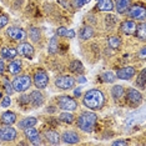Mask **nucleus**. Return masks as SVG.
I'll return each mask as SVG.
<instances>
[{
  "label": "nucleus",
  "mask_w": 146,
  "mask_h": 146,
  "mask_svg": "<svg viewBox=\"0 0 146 146\" xmlns=\"http://www.w3.org/2000/svg\"><path fill=\"white\" fill-rule=\"evenodd\" d=\"M82 104L90 110H99L105 104V96L99 89H91V90L86 91V94L84 95Z\"/></svg>",
  "instance_id": "nucleus-1"
},
{
  "label": "nucleus",
  "mask_w": 146,
  "mask_h": 146,
  "mask_svg": "<svg viewBox=\"0 0 146 146\" xmlns=\"http://www.w3.org/2000/svg\"><path fill=\"white\" fill-rule=\"evenodd\" d=\"M96 121H98L96 114L90 112V111H85L78 117V126L81 131L91 132L96 125Z\"/></svg>",
  "instance_id": "nucleus-2"
},
{
  "label": "nucleus",
  "mask_w": 146,
  "mask_h": 146,
  "mask_svg": "<svg viewBox=\"0 0 146 146\" xmlns=\"http://www.w3.org/2000/svg\"><path fill=\"white\" fill-rule=\"evenodd\" d=\"M13 89L14 91L24 92L31 86V78L29 75H20L13 80Z\"/></svg>",
  "instance_id": "nucleus-3"
},
{
  "label": "nucleus",
  "mask_w": 146,
  "mask_h": 146,
  "mask_svg": "<svg viewBox=\"0 0 146 146\" xmlns=\"http://www.w3.org/2000/svg\"><path fill=\"white\" fill-rule=\"evenodd\" d=\"M76 84V80L70 75H61L55 79V85L56 88L61 89V90H69L72 89Z\"/></svg>",
  "instance_id": "nucleus-4"
},
{
  "label": "nucleus",
  "mask_w": 146,
  "mask_h": 146,
  "mask_svg": "<svg viewBox=\"0 0 146 146\" xmlns=\"http://www.w3.org/2000/svg\"><path fill=\"white\" fill-rule=\"evenodd\" d=\"M58 105L59 108L65 111H74L78 109V102L70 96H65V95L58 98Z\"/></svg>",
  "instance_id": "nucleus-5"
},
{
  "label": "nucleus",
  "mask_w": 146,
  "mask_h": 146,
  "mask_svg": "<svg viewBox=\"0 0 146 146\" xmlns=\"http://www.w3.org/2000/svg\"><path fill=\"white\" fill-rule=\"evenodd\" d=\"M6 35L11 39V40L15 41H23L26 38V31L21 28H16V26H11V28H8L6 30Z\"/></svg>",
  "instance_id": "nucleus-6"
},
{
  "label": "nucleus",
  "mask_w": 146,
  "mask_h": 146,
  "mask_svg": "<svg viewBox=\"0 0 146 146\" xmlns=\"http://www.w3.org/2000/svg\"><path fill=\"white\" fill-rule=\"evenodd\" d=\"M34 84L38 89H45L49 84V76L44 70H38L34 75Z\"/></svg>",
  "instance_id": "nucleus-7"
},
{
  "label": "nucleus",
  "mask_w": 146,
  "mask_h": 146,
  "mask_svg": "<svg viewBox=\"0 0 146 146\" xmlns=\"http://www.w3.org/2000/svg\"><path fill=\"white\" fill-rule=\"evenodd\" d=\"M129 15L131 16L132 19H136V20L140 21H145L146 18V10L142 5H134L129 8Z\"/></svg>",
  "instance_id": "nucleus-8"
},
{
  "label": "nucleus",
  "mask_w": 146,
  "mask_h": 146,
  "mask_svg": "<svg viewBox=\"0 0 146 146\" xmlns=\"http://www.w3.org/2000/svg\"><path fill=\"white\" fill-rule=\"evenodd\" d=\"M16 135H18V132L10 125H5L4 127L0 129V140L1 141H13L15 140Z\"/></svg>",
  "instance_id": "nucleus-9"
},
{
  "label": "nucleus",
  "mask_w": 146,
  "mask_h": 146,
  "mask_svg": "<svg viewBox=\"0 0 146 146\" xmlns=\"http://www.w3.org/2000/svg\"><path fill=\"white\" fill-rule=\"evenodd\" d=\"M25 130V136L28 137V140L31 142L33 145H40L41 144V137H40V132L36 129H34V126L31 127H26Z\"/></svg>",
  "instance_id": "nucleus-10"
},
{
  "label": "nucleus",
  "mask_w": 146,
  "mask_h": 146,
  "mask_svg": "<svg viewBox=\"0 0 146 146\" xmlns=\"http://www.w3.org/2000/svg\"><path fill=\"white\" fill-rule=\"evenodd\" d=\"M19 55L24 56V58H28V59H31L34 56V48H33L31 44L29 42H20L18 45V49H16Z\"/></svg>",
  "instance_id": "nucleus-11"
},
{
  "label": "nucleus",
  "mask_w": 146,
  "mask_h": 146,
  "mask_svg": "<svg viewBox=\"0 0 146 146\" xmlns=\"http://www.w3.org/2000/svg\"><path fill=\"white\" fill-rule=\"evenodd\" d=\"M136 74V70L132 66H125V68H121L116 71L115 76L117 79H121V80H130L131 78H134V75Z\"/></svg>",
  "instance_id": "nucleus-12"
},
{
  "label": "nucleus",
  "mask_w": 146,
  "mask_h": 146,
  "mask_svg": "<svg viewBox=\"0 0 146 146\" xmlns=\"http://www.w3.org/2000/svg\"><path fill=\"white\" fill-rule=\"evenodd\" d=\"M127 101L131 105L137 106L142 101V95L140 91H137L136 89H129L127 90Z\"/></svg>",
  "instance_id": "nucleus-13"
},
{
  "label": "nucleus",
  "mask_w": 146,
  "mask_h": 146,
  "mask_svg": "<svg viewBox=\"0 0 146 146\" xmlns=\"http://www.w3.org/2000/svg\"><path fill=\"white\" fill-rule=\"evenodd\" d=\"M61 140H62V142H65V144L74 145V144H78V142L80 141V136L74 131H65L61 136Z\"/></svg>",
  "instance_id": "nucleus-14"
},
{
  "label": "nucleus",
  "mask_w": 146,
  "mask_h": 146,
  "mask_svg": "<svg viewBox=\"0 0 146 146\" xmlns=\"http://www.w3.org/2000/svg\"><path fill=\"white\" fill-rule=\"evenodd\" d=\"M29 101L31 102V105L34 106V108H39V106L42 105V102H44V96L40 91L38 90H34L29 96Z\"/></svg>",
  "instance_id": "nucleus-15"
},
{
  "label": "nucleus",
  "mask_w": 146,
  "mask_h": 146,
  "mask_svg": "<svg viewBox=\"0 0 146 146\" xmlns=\"http://www.w3.org/2000/svg\"><path fill=\"white\" fill-rule=\"evenodd\" d=\"M136 28H137V25H136L134 21H131V20H125L120 25L121 31L124 33V34H126V35H134L135 31H136Z\"/></svg>",
  "instance_id": "nucleus-16"
},
{
  "label": "nucleus",
  "mask_w": 146,
  "mask_h": 146,
  "mask_svg": "<svg viewBox=\"0 0 146 146\" xmlns=\"http://www.w3.org/2000/svg\"><path fill=\"white\" fill-rule=\"evenodd\" d=\"M130 5H131V0H115L114 8L116 9V11H117L119 14H125V13L129 10Z\"/></svg>",
  "instance_id": "nucleus-17"
},
{
  "label": "nucleus",
  "mask_w": 146,
  "mask_h": 146,
  "mask_svg": "<svg viewBox=\"0 0 146 146\" xmlns=\"http://www.w3.org/2000/svg\"><path fill=\"white\" fill-rule=\"evenodd\" d=\"M0 54H1V58L6 59V60H13V59H15V58H16V55H18V51H16V49H15V48L5 46V48H3V49H1Z\"/></svg>",
  "instance_id": "nucleus-18"
},
{
  "label": "nucleus",
  "mask_w": 146,
  "mask_h": 146,
  "mask_svg": "<svg viewBox=\"0 0 146 146\" xmlns=\"http://www.w3.org/2000/svg\"><path fill=\"white\" fill-rule=\"evenodd\" d=\"M45 139L48 140L49 144H51V145H59L60 144V135L54 130L45 131Z\"/></svg>",
  "instance_id": "nucleus-19"
},
{
  "label": "nucleus",
  "mask_w": 146,
  "mask_h": 146,
  "mask_svg": "<svg viewBox=\"0 0 146 146\" xmlns=\"http://www.w3.org/2000/svg\"><path fill=\"white\" fill-rule=\"evenodd\" d=\"M96 8L100 11H111L114 9V4H112V0H98Z\"/></svg>",
  "instance_id": "nucleus-20"
},
{
  "label": "nucleus",
  "mask_w": 146,
  "mask_h": 146,
  "mask_svg": "<svg viewBox=\"0 0 146 146\" xmlns=\"http://www.w3.org/2000/svg\"><path fill=\"white\" fill-rule=\"evenodd\" d=\"M23 69V62L21 60H18V59H15V60H13L10 64L8 65V70L10 74H14V75H18L19 72L21 71Z\"/></svg>",
  "instance_id": "nucleus-21"
},
{
  "label": "nucleus",
  "mask_w": 146,
  "mask_h": 146,
  "mask_svg": "<svg viewBox=\"0 0 146 146\" xmlns=\"http://www.w3.org/2000/svg\"><path fill=\"white\" fill-rule=\"evenodd\" d=\"M1 121L5 125H13L16 121V114L13 111H5L1 115Z\"/></svg>",
  "instance_id": "nucleus-22"
},
{
  "label": "nucleus",
  "mask_w": 146,
  "mask_h": 146,
  "mask_svg": "<svg viewBox=\"0 0 146 146\" xmlns=\"http://www.w3.org/2000/svg\"><path fill=\"white\" fill-rule=\"evenodd\" d=\"M36 124H38V119L36 117H25V119H23V120L19 122L18 126L20 129H26V127H31V126H35Z\"/></svg>",
  "instance_id": "nucleus-23"
},
{
  "label": "nucleus",
  "mask_w": 146,
  "mask_h": 146,
  "mask_svg": "<svg viewBox=\"0 0 146 146\" xmlns=\"http://www.w3.org/2000/svg\"><path fill=\"white\" fill-rule=\"evenodd\" d=\"M56 35L62 36V38L72 39V38H75V31L72 30V29H68V28H59L58 30H56Z\"/></svg>",
  "instance_id": "nucleus-24"
},
{
  "label": "nucleus",
  "mask_w": 146,
  "mask_h": 146,
  "mask_svg": "<svg viewBox=\"0 0 146 146\" xmlns=\"http://www.w3.org/2000/svg\"><path fill=\"white\" fill-rule=\"evenodd\" d=\"M125 94V90L124 88H122L121 85H114L111 89V95L112 98L115 99V100H119V99H121L122 96H124Z\"/></svg>",
  "instance_id": "nucleus-25"
},
{
  "label": "nucleus",
  "mask_w": 146,
  "mask_h": 146,
  "mask_svg": "<svg viewBox=\"0 0 146 146\" xmlns=\"http://www.w3.org/2000/svg\"><path fill=\"white\" fill-rule=\"evenodd\" d=\"M94 36V30H92L91 26H84V28L80 30V38L82 40H88V39H91Z\"/></svg>",
  "instance_id": "nucleus-26"
},
{
  "label": "nucleus",
  "mask_w": 146,
  "mask_h": 146,
  "mask_svg": "<svg viewBox=\"0 0 146 146\" xmlns=\"http://www.w3.org/2000/svg\"><path fill=\"white\" fill-rule=\"evenodd\" d=\"M69 68H70V70L72 72H76V74H82V72H84V65H82L79 60L71 61V64Z\"/></svg>",
  "instance_id": "nucleus-27"
},
{
  "label": "nucleus",
  "mask_w": 146,
  "mask_h": 146,
  "mask_svg": "<svg viewBox=\"0 0 146 146\" xmlns=\"http://www.w3.org/2000/svg\"><path fill=\"white\" fill-rule=\"evenodd\" d=\"M58 38L56 36H52V38L50 39V42H49V48H48V51L50 55H54L58 52Z\"/></svg>",
  "instance_id": "nucleus-28"
},
{
  "label": "nucleus",
  "mask_w": 146,
  "mask_h": 146,
  "mask_svg": "<svg viewBox=\"0 0 146 146\" xmlns=\"http://www.w3.org/2000/svg\"><path fill=\"white\" fill-rule=\"evenodd\" d=\"M136 85L141 89V90H145L146 88V71L145 69L140 72V75L137 76V80H136Z\"/></svg>",
  "instance_id": "nucleus-29"
},
{
  "label": "nucleus",
  "mask_w": 146,
  "mask_h": 146,
  "mask_svg": "<svg viewBox=\"0 0 146 146\" xmlns=\"http://www.w3.org/2000/svg\"><path fill=\"white\" fill-rule=\"evenodd\" d=\"M135 35L137 36L140 40H142V41L145 40V38H146V26H145V23L144 21H142V24L140 26H137V28H136Z\"/></svg>",
  "instance_id": "nucleus-30"
},
{
  "label": "nucleus",
  "mask_w": 146,
  "mask_h": 146,
  "mask_svg": "<svg viewBox=\"0 0 146 146\" xmlns=\"http://www.w3.org/2000/svg\"><path fill=\"white\" fill-rule=\"evenodd\" d=\"M108 42L111 49H117V48H120V45H121V39L119 38V36H110Z\"/></svg>",
  "instance_id": "nucleus-31"
},
{
  "label": "nucleus",
  "mask_w": 146,
  "mask_h": 146,
  "mask_svg": "<svg viewBox=\"0 0 146 146\" xmlns=\"http://www.w3.org/2000/svg\"><path fill=\"white\" fill-rule=\"evenodd\" d=\"M59 119H60L62 122H66V124H71V122L74 121V115H72L70 111H65V112H62V114H60Z\"/></svg>",
  "instance_id": "nucleus-32"
},
{
  "label": "nucleus",
  "mask_w": 146,
  "mask_h": 146,
  "mask_svg": "<svg viewBox=\"0 0 146 146\" xmlns=\"http://www.w3.org/2000/svg\"><path fill=\"white\" fill-rule=\"evenodd\" d=\"M102 80H104L105 82H108V84H111V82H114L115 81V79H116V76L114 72H111V71H106L102 74Z\"/></svg>",
  "instance_id": "nucleus-33"
},
{
  "label": "nucleus",
  "mask_w": 146,
  "mask_h": 146,
  "mask_svg": "<svg viewBox=\"0 0 146 146\" xmlns=\"http://www.w3.org/2000/svg\"><path fill=\"white\" fill-rule=\"evenodd\" d=\"M29 35L31 36L33 41H39L40 40V31H39L38 28H31L30 31H29Z\"/></svg>",
  "instance_id": "nucleus-34"
},
{
  "label": "nucleus",
  "mask_w": 146,
  "mask_h": 146,
  "mask_svg": "<svg viewBox=\"0 0 146 146\" xmlns=\"http://www.w3.org/2000/svg\"><path fill=\"white\" fill-rule=\"evenodd\" d=\"M91 0H72V6L74 8H76V9H80V8H82L84 5H86V4H89Z\"/></svg>",
  "instance_id": "nucleus-35"
},
{
  "label": "nucleus",
  "mask_w": 146,
  "mask_h": 146,
  "mask_svg": "<svg viewBox=\"0 0 146 146\" xmlns=\"http://www.w3.org/2000/svg\"><path fill=\"white\" fill-rule=\"evenodd\" d=\"M4 88H5V91L8 92V95H11L13 92H14V89H13V85H10V82H9L6 79H4Z\"/></svg>",
  "instance_id": "nucleus-36"
},
{
  "label": "nucleus",
  "mask_w": 146,
  "mask_h": 146,
  "mask_svg": "<svg viewBox=\"0 0 146 146\" xmlns=\"http://www.w3.org/2000/svg\"><path fill=\"white\" fill-rule=\"evenodd\" d=\"M9 23V18L6 15H0V29H3L4 26L8 25Z\"/></svg>",
  "instance_id": "nucleus-37"
},
{
  "label": "nucleus",
  "mask_w": 146,
  "mask_h": 146,
  "mask_svg": "<svg viewBox=\"0 0 146 146\" xmlns=\"http://www.w3.org/2000/svg\"><path fill=\"white\" fill-rule=\"evenodd\" d=\"M10 104H11L10 98H9V96H6V98H4V100H3V102H1V108H8Z\"/></svg>",
  "instance_id": "nucleus-38"
},
{
  "label": "nucleus",
  "mask_w": 146,
  "mask_h": 146,
  "mask_svg": "<svg viewBox=\"0 0 146 146\" xmlns=\"http://www.w3.org/2000/svg\"><path fill=\"white\" fill-rule=\"evenodd\" d=\"M112 145L114 146H125V145H127V141H125V140H116L112 142Z\"/></svg>",
  "instance_id": "nucleus-39"
},
{
  "label": "nucleus",
  "mask_w": 146,
  "mask_h": 146,
  "mask_svg": "<svg viewBox=\"0 0 146 146\" xmlns=\"http://www.w3.org/2000/svg\"><path fill=\"white\" fill-rule=\"evenodd\" d=\"M5 70V65H4V61H3V59L0 58V75H3V72Z\"/></svg>",
  "instance_id": "nucleus-40"
},
{
  "label": "nucleus",
  "mask_w": 146,
  "mask_h": 146,
  "mask_svg": "<svg viewBox=\"0 0 146 146\" xmlns=\"http://www.w3.org/2000/svg\"><path fill=\"white\" fill-rule=\"evenodd\" d=\"M20 102H29V96L23 95L21 98H20Z\"/></svg>",
  "instance_id": "nucleus-41"
},
{
  "label": "nucleus",
  "mask_w": 146,
  "mask_h": 146,
  "mask_svg": "<svg viewBox=\"0 0 146 146\" xmlns=\"http://www.w3.org/2000/svg\"><path fill=\"white\" fill-rule=\"evenodd\" d=\"M140 58L141 59H145V48H141V50H140Z\"/></svg>",
  "instance_id": "nucleus-42"
},
{
  "label": "nucleus",
  "mask_w": 146,
  "mask_h": 146,
  "mask_svg": "<svg viewBox=\"0 0 146 146\" xmlns=\"http://www.w3.org/2000/svg\"><path fill=\"white\" fill-rule=\"evenodd\" d=\"M79 81H80V82H85V81H86V79H84V76H80V79H79Z\"/></svg>",
  "instance_id": "nucleus-43"
},
{
  "label": "nucleus",
  "mask_w": 146,
  "mask_h": 146,
  "mask_svg": "<svg viewBox=\"0 0 146 146\" xmlns=\"http://www.w3.org/2000/svg\"><path fill=\"white\" fill-rule=\"evenodd\" d=\"M75 95L78 96V95H80V89H78V90H75Z\"/></svg>",
  "instance_id": "nucleus-44"
}]
</instances>
